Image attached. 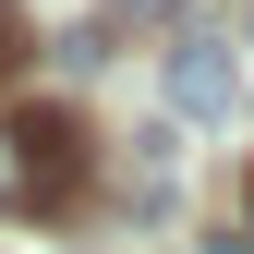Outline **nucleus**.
Here are the masks:
<instances>
[{
  "label": "nucleus",
  "mask_w": 254,
  "mask_h": 254,
  "mask_svg": "<svg viewBox=\"0 0 254 254\" xmlns=\"http://www.w3.org/2000/svg\"><path fill=\"white\" fill-rule=\"evenodd\" d=\"M133 12H170V0H133Z\"/></svg>",
  "instance_id": "nucleus-4"
},
{
  "label": "nucleus",
  "mask_w": 254,
  "mask_h": 254,
  "mask_svg": "<svg viewBox=\"0 0 254 254\" xmlns=\"http://www.w3.org/2000/svg\"><path fill=\"white\" fill-rule=\"evenodd\" d=\"M73 170H85L73 121H49V109L0 121V218H37V206H61V194H73Z\"/></svg>",
  "instance_id": "nucleus-1"
},
{
  "label": "nucleus",
  "mask_w": 254,
  "mask_h": 254,
  "mask_svg": "<svg viewBox=\"0 0 254 254\" xmlns=\"http://www.w3.org/2000/svg\"><path fill=\"white\" fill-rule=\"evenodd\" d=\"M157 85H170L182 121H230V109H242V73H230V49H218V37H182L170 61H157Z\"/></svg>",
  "instance_id": "nucleus-2"
},
{
  "label": "nucleus",
  "mask_w": 254,
  "mask_h": 254,
  "mask_svg": "<svg viewBox=\"0 0 254 254\" xmlns=\"http://www.w3.org/2000/svg\"><path fill=\"white\" fill-rule=\"evenodd\" d=\"M12 61H24V24H12V0H0V73H12Z\"/></svg>",
  "instance_id": "nucleus-3"
}]
</instances>
